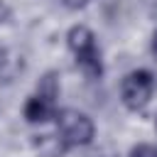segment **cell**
<instances>
[{
    "mask_svg": "<svg viewBox=\"0 0 157 157\" xmlns=\"http://www.w3.org/2000/svg\"><path fill=\"white\" fill-rule=\"evenodd\" d=\"M56 130L61 132V137L66 140L69 147H83L93 140L96 135V128H93V120L86 115V113H78V110H61L56 113Z\"/></svg>",
    "mask_w": 157,
    "mask_h": 157,
    "instance_id": "obj_1",
    "label": "cell"
},
{
    "mask_svg": "<svg viewBox=\"0 0 157 157\" xmlns=\"http://www.w3.org/2000/svg\"><path fill=\"white\" fill-rule=\"evenodd\" d=\"M152 88H155V81H152V74L140 69V71H132L123 78V86H120V93H123V103L130 108V110H140L147 105L150 96H152Z\"/></svg>",
    "mask_w": 157,
    "mask_h": 157,
    "instance_id": "obj_2",
    "label": "cell"
},
{
    "mask_svg": "<svg viewBox=\"0 0 157 157\" xmlns=\"http://www.w3.org/2000/svg\"><path fill=\"white\" fill-rule=\"evenodd\" d=\"M32 145H34V150H37L42 157H61V155L69 150V145H66V140L61 137L59 130H56V132L34 135V137H32Z\"/></svg>",
    "mask_w": 157,
    "mask_h": 157,
    "instance_id": "obj_3",
    "label": "cell"
},
{
    "mask_svg": "<svg viewBox=\"0 0 157 157\" xmlns=\"http://www.w3.org/2000/svg\"><path fill=\"white\" fill-rule=\"evenodd\" d=\"M96 37H93V32L86 27V25H76V27H71L69 29V34H66V44H69V49L78 56V54H83V52H91V49H96V42H93Z\"/></svg>",
    "mask_w": 157,
    "mask_h": 157,
    "instance_id": "obj_4",
    "label": "cell"
},
{
    "mask_svg": "<svg viewBox=\"0 0 157 157\" xmlns=\"http://www.w3.org/2000/svg\"><path fill=\"white\" fill-rule=\"evenodd\" d=\"M54 115V103L47 101L44 96H32L27 103H25V118L27 123H44Z\"/></svg>",
    "mask_w": 157,
    "mask_h": 157,
    "instance_id": "obj_5",
    "label": "cell"
},
{
    "mask_svg": "<svg viewBox=\"0 0 157 157\" xmlns=\"http://www.w3.org/2000/svg\"><path fill=\"white\" fill-rule=\"evenodd\" d=\"M76 64L81 66V71L86 76H101L103 74V64H101V52L98 49H91V52H83L76 56Z\"/></svg>",
    "mask_w": 157,
    "mask_h": 157,
    "instance_id": "obj_6",
    "label": "cell"
},
{
    "mask_svg": "<svg viewBox=\"0 0 157 157\" xmlns=\"http://www.w3.org/2000/svg\"><path fill=\"white\" fill-rule=\"evenodd\" d=\"M37 93H39V96H44L47 101H52V103H54V98H56V93H59V86H56V76H54V74H47L44 78H39Z\"/></svg>",
    "mask_w": 157,
    "mask_h": 157,
    "instance_id": "obj_7",
    "label": "cell"
},
{
    "mask_svg": "<svg viewBox=\"0 0 157 157\" xmlns=\"http://www.w3.org/2000/svg\"><path fill=\"white\" fill-rule=\"evenodd\" d=\"M130 157H157V147L155 145H135L130 150Z\"/></svg>",
    "mask_w": 157,
    "mask_h": 157,
    "instance_id": "obj_8",
    "label": "cell"
},
{
    "mask_svg": "<svg viewBox=\"0 0 157 157\" xmlns=\"http://www.w3.org/2000/svg\"><path fill=\"white\" fill-rule=\"evenodd\" d=\"M88 0H64V5L66 7H71V10H78V7H83Z\"/></svg>",
    "mask_w": 157,
    "mask_h": 157,
    "instance_id": "obj_9",
    "label": "cell"
},
{
    "mask_svg": "<svg viewBox=\"0 0 157 157\" xmlns=\"http://www.w3.org/2000/svg\"><path fill=\"white\" fill-rule=\"evenodd\" d=\"M7 17H10V10H7V5H5V2L0 0V25H2V22H5Z\"/></svg>",
    "mask_w": 157,
    "mask_h": 157,
    "instance_id": "obj_10",
    "label": "cell"
},
{
    "mask_svg": "<svg viewBox=\"0 0 157 157\" xmlns=\"http://www.w3.org/2000/svg\"><path fill=\"white\" fill-rule=\"evenodd\" d=\"M152 49H155V54H157V32H155V37H152Z\"/></svg>",
    "mask_w": 157,
    "mask_h": 157,
    "instance_id": "obj_11",
    "label": "cell"
},
{
    "mask_svg": "<svg viewBox=\"0 0 157 157\" xmlns=\"http://www.w3.org/2000/svg\"><path fill=\"white\" fill-rule=\"evenodd\" d=\"M155 128H157V120H155Z\"/></svg>",
    "mask_w": 157,
    "mask_h": 157,
    "instance_id": "obj_12",
    "label": "cell"
}]
</instances>
